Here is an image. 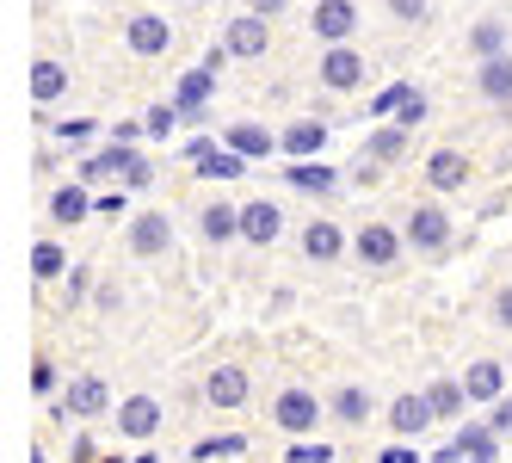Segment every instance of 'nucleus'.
Here are the masks:
<instances>
[{
    "label": "nucleus",
    "mask_w": 512,
    "mask_h": 463,
    "mask_svg": "<svg viewBox=\"0 0 512 463\" xmlns=\"http://www.w3.org/2000/svg\"><path fill=\"white\" fill-rule=\"evenodd\" d=\"M272 420L284 426V433H297V439H303V433H315V426L327 420V402L315 396V389H284V396L272 402Z\"/></svg>",
    "instance_id": "1"
},
{
    "label": "nucleus",
    "mask_w": 512,
    "mask_h": 463,
    "mask_svg": "<svg viewBox=\"0 0 512 463\" xmlns=\"http://www.w3.org/2000/svg\"><path fill=\"white\" fill-rule=\"evenodd\" d=\"M124 44H130V56H167L173 50V25L161 13H130L124 19Z\"/></svg>",
    "instance_id": "2"
},
{
    "label": "nucleus",
    "mask_w": 512,
    "mask_h": 463,
    "mask_svg": "<svg viewBox=\"0 0 512 463\" xmlns=\"http://www.w3.org/2000/svg\"><path fill=\"white\" fill-rule=\"evenodd\" d=\"M315 75H321V87H327V93H352V87L364 81V56H358L352 44H327V56H321Z\"/></svg>",
    "instance_id": "3"
},
{
    "label": "nucleus",
    "mask_w": 512,
    "mask_h": 463,
    "mask_svg": "<svg viewBox=\"0 0 512 463\" xmlns=\"http://www.w3.org/2000/svg\"><path fill=\"white\" fill-rule=\"evenodd\" d=\"M309 31H315L321 44H346L352 31H358V7H352V0H315Z\"/></svg>",
    "instance_id": "4"
},
{
    "label": "nucleus",
    "mask_w": 512,
    "mask_h": 463,
    "mask_svg": "<svg viewBox=\"0 0 512 463\" xmlns=\"http://www.w3.org/2000/svg\"><path fill=\"white\" fill-rule=\"evenodd\" d=\"M284 235V210L272 204V198H253V204H241V241H253V247H272Z\"/></svg>",
    "instance_id": "5"
},
{
    "label": "nucleus",
    "mask_w": 512,
    "mask_h": 463,
    "mask_svg": "<svg viewBox=\"0 0 512 463\" xmlns=\"http://www.w3.org/2000/svg\"><path fill=\"white\" fill-rule=\"evenodd\" d=\"M445 241H451V217H445L438 204L408 210V247H420V254H438Z\"/></svg>",
    "instance_id": "6"
},
{
    "label": "nucleus",
    "mask_w": 512,
    "mask_h": 463,
    "mask_svg": "<svg viewBox=\"0 0 512 463\" xmlns=\"http://www.w3.org/2000/svg\"><path fill=\"white\" fill-rule=\"evenodd\" d=\"M118 433L136 439V445H149V439L161 433V402H155V396H130V402L118 408Z\"/></svg>",
    "instance_id": "7"
},
{
    "label": "nucleus",
    "mask_w": 512,
    "mask_h": 463,
    "mask_svg": "<svg viewBox=\"0 0 512 463\" xmlns=\"http://www.w3.org/2000/svg\"><path fill=\"white\" fill-rule=\"evenodd\" d=\"M352 247H358L364 266H395V260H401V235H395L389 223H364Z\"/></svg>",
    "instance_id": "8"
},
{
    "label": "nucleus",
    "mask_w": 512,
    "mask_h": 463,
    "mask_svg": "<svg viewBox=\"0 0 512 463\" xmlns=\"http://www.w3.org/2000/svg\"><path fill=\"white\" fill-rule=\"evenodd\" d=\"M327 414H334L340 426H364V420H377V402H371L364 383H340L334 396H327Z\"/></svg>",
    "instance_id": "9"
},
{
    "label": "nucleus",
    "mask_w": 512,
    "mask_h": 463,
    "mask_svg": "<svg viewBox=\"0 0 512 463\" xmlns=\"http://www.w3.org/2000/svg\"><path fill=\"white\" fill-rule=\"evenodd\" d=\"M130 247H136L142 260H155V254H167V247H173V223L161 217V210H142V217L130 223Z\"/></svg>",
    "instance_id": "10"
},
{
    "label": "nucleus",
    "mask_w": 512,
    "mask_h": 463,
    "mask_svg": "<svg viewBox=\"0 0 512 463\" xmlns=\"http://www.w3.org/2000/svg\"><path fill=\"white\" fill-rule=\"evenodd\" d=\"M142 155L130 149V142H112V149H99L93 161H81V180L93 186V180H130V167H136Z\"/></svg>",
    "instance_id": "11"
},
{
    "label": "nucleus",
    "mask_w": 512,
    "mask_h": 463,
    "mask_svg": "<svg viewBox=\"0 0 512 463\" xmlns=\"http://www.w3.org/2000/svg\"><path fill=\"white\" fill-rule=\"evenodd\" d=\"M266 44H272L266 19H260V13H247V19H235V25H229V44H223V50H229V56H241V62H260V56H266Z\"/></svg>",
    "instance_id": "12"
},
{
    "label": "nucleus",
    "mask_w": 512,
    "mask_h": 463,
    "mask_svg": "<svg viewBox=\"0 0 512 463\" xmlns=\"http://www.w3.org/2000/svg\"><path fill=\"white\" fill-rule=\"evenodd\" d=\"M426 186H432V192H463V186H469V155H463V149H438V155L426 161Z\"/></svg>",
    "instance_id": "13"
},
{
    "label": "nucleus",
    "mask_w": 512,
    "mask_h": 463,
    "mask_svg": "<svg viewBox=\"0 0 512 463\" xmlns=\"http://www.w3.org/2000/svg\"><path fill=\"white\" fill-rule=\"evenodd\" d=\"M204 396H210V408H241L247 402V371L241 365H210Z\"/></svg>",
    "instance_id": "14"
},
{
    "label": "nucleus",
    "mask_w": 512,
    "mask_h": 463,
    "mask_svg": "<svg viewBox=\"0 0 512 463\" xmlns=\"http://www.w3.org/2000/svg\"><path fill=\"white\" fill-rule=\"evenodd\" d=\"M383 420H389L395 439H414V433H426V426H432V402L426 396H395Z\"/></svg>",
    "instance_id": "15"
},
{
    "label": "nucleus",
    "mask_w": 512,
    "mask_h": 463,
    "mask_svg": "<svg viewBox=\"0 0 512 463\" xmlns=\"http://www.w3.org/2000/svg\"><path fill=\"white\" fill-rule=\"evenodd\" d=\"M62 408L81 414V420H99L105 408H112V389H105L99 377H75V383H68V396H62Z\"/></svg>",
    "instance_id": "16"
},
{
    "label": "nucleus",
    "mask_w": 512,
    "mask_h": 463,
    "mask_svg": "<svg viewBox=\"0 0 512 463\" xmlns=\"http://www.w3.org/2000/svg\"><path fill=\"white\" fill-rule=\"evenodd\" d=\"M475 87H482V99L494 105H512V56H482V68H475Z\"/></svg>",
    "instance_id": "17"
},
{
    "label": "nucleus",
    "mask_w": 512,
    "mask_h": 463,
    "mask_svg": "<svg viewBox=\"0 0 512 463\" xmlns=\"http://www.w3.org/2000/svg\"><path fill=\"white\" fill-rule=\"evenodd\" d=\"M346 247H352V241H346L334 223H309V229H303V260H315V266H334Z\"/></svg>",
    "instance_id": "18"
},
{
    "label": "nucleus",
    "mask_w": 512,
    "mask_h": 463,
    "mask_svg": "<svg viewBox=\"0 0 512 463\" xmlns=\"http://www.w3.org/2000/svg\"><path fill=\"white\" fill-rule=\"evenodd\" d=\"M463 389H469V402H500L506 396V365L500 359H475L469 377H463Z\"/></svg>",
    "instance_id": "19"
},
{
    "label": "nucleus",
    "mask_w": 512,
    "mask_h": 463,
    "mask_svg": "<svg viewBox=\"0 0 512 463\" xmlns=\"http://www.w3.org/2000/svg\"><path fill=\"white\" fill-rule=\"evenodd\" d=\"M321 142H327V124H315V118H297L284 136H278V149L290 155V161H309V155H321Z\"/></svg>",
    "instance_id": "20"
},
{
    "label": "nucleus",
    "mask_w": 512,
    "mask_h": 463,
    "mask_svg": "<svg viewBox=\"0 0 512 463\" xmlns=\"http://www.w3.org/2000/svg\"><path fill=\"white\" fill-rule=\"evenodd\" d=\"M383 112H395V124L414 130V124L426 118V93H420V87H389V93L377 99V118H383Z\"/></svg>",
    "instance_id": "21"
},
{
    "label": "nucleus",
    "mask_w": 512,
    "mask_h": 463,
    "mask_svg": "<svg viewBox=\"0 0 512 463\" xmlns=\"http://www.w3.org/2000/svg\"><path fill=\"white\" fill-rule=\"evenodd\" d=\"M469 463H500V433L494 426H457V439H451Z\"/></svg>",
    "instance_id": "22"
},
{
    "label": "nucleus",
    "mask_w": 512,
    "mask_h": 463,
    "mask_svg": "<svg viewBox=\"0 0 512 463\" xmlns=\"http://www.w3.org/2000/svg\"><path fill=\"white\" fill-rule=\"evenodd\" d=\"M198 229H204V241H210V247H223V241H235V235H241V210H235V204H204Z\"/></svg>",
    "instance_id": "23"
},
{
    "label": "nucleus",
    "mask_w": 512,
    "mask_h": 463,
    "mask_svg": "<svg viewBox=\"0 0 512 463\" xmlns=\"http://www.w3.org/2000/svg\"><path fill=\"white\" fill-rule=\"evenodd\" d=\"M284 180L297 186V192H309V198H327L340 186V173L334 167H315V161H297V167H284Z\"/></svg>",
    "instance_id": "24"
},
{
    "label": "nucleus",
    "mask_w": 512,
    "mask_h": 463,
    "mask_svg": "<svg viewBox=\"0 0 512 463\" xmlns=\"http://www.w3.org/2000/svg\"><path fill=\"white\" fill-rule=\"evenodd\" d=\"M401 155H408V124H389V130H377L364 142V161H377V167H395Z\"/></svg>",
    "instance_id": "25"
},
{
    "label": "nucleus",
    "mask_w": 512,
    "mask_h": 463,
    "mask_svg": "<svg viewBox=\"0 0 512 463\" xmlns=\"http://www.w3.org/2000/svg\"><path fill=\"white\" fill-rule=\"evenodd\" d=\"M229 149H235V155H247V161H266V155L278 149V136H272V130H260V124H235V130H229Z\"/></svg>",
    "instance_id": "26"
},
{
    "label": "nucleus",
    "mask_w": 512,
    "mask_h": 463,
    "mask_svg": "<svg viewBox=\"0 0 512 463\" xmlns=\"http://www.w3.org/2000/svg\"><path fill=\"white\" fill-rule=\"evenodd\" d=\"M426 402H432V420H457L463 402H469V389H463L457 377H438V383L426 389Z\"/></svg>",
    "instance_id": "27"
},
{
    "label": "nucleus",
    "mask_w": 512,
    "mask_h": 463,
    "mask_svg": "<svg viewBox=\"0 0 512 463\" xmlns=\"http://www.w3.org/2000/svg\"><path fill=\"white\" fill-rule=\"evenodd\" d=\"M87 210H93V198H87V186H62L56 198H50V217L68 229V223H81L87 217Z\"/></svg>",
    "instance_id": "28"
},
{
    "label": "nucleus",
    "mask_w": 512,
    "mask_h": 463,
    "mask_svg": "<svg viewBox=\"0 0 512 463\" xmlns=\"http://www.w3.org/2000/svg\"><path fill=\"white\" fill-rule=\"evenodd\" d=\"M62 87H68V75H62V68H56L50 56H38V62H31V99H38V105H50Z\"/></svg>",
    "instance_id": "29"
},
{
    "label": "nucleus",
    "mask_w": 512,
    "mask_h": 463,
    "mask_svg": "<svg viewBox=\"0 0 512 463\" xmlns=\"http://www.w3.org/2000/svg\"><path fill=\"white\" fill-rule=\"evenodd\" d=\"M62 247L56 241H31V278H38V284H50V278H62Z\"/></svg>",
    "instance_id": "30"
},
{
    "label": "nucleus",
    "mask_w": 512,
    "mask_h": 463,
    "mask_svg": "<svg viewBox=\"0 0 512 463\" xmlns=\"http://www.w3.org/2000/svg\"><path fill=\"white\" fill-rule=\"evenodd\" d=\"M198 173H204V180H241V173H247V155H235V149H216L210 161H198Z\"/></svg>",
    "instance_id": "31"
},
{
    "label": "nucleus",
    "mask_w": 512,
    "mask_h": 463,
    "mask_svg": "<svg viewBox=\"0 0 512 463\" xmlns=\"http://www.w3.org/2000/svg\"><path fill=\"white\" fill-rule=\"evenodd\" d=\"M179 118H186V112H179V105H155V112H149V118H142V130H149L155 142H167V136L179 130Z\"/></svg>",
    "instance_id": "32"
},
{
    "label": "nucleus",
    "mask_w": 512,
    "mask_h": 463,
    "mask_svg": "<svg viewBox=\"0 0 512 463\" xmlns=\"http://www.w3.org/2000/svg\"><path fill=\"white\" fill-rule=\"evenodd\" d=\"M235 451H247V439H241V433H223V439H204V445L192 451V463H210V457H235Z\"/></svg>",
    "instance_id": "33"
},
{
    "label": "nucleus",
    "mask_w": 512,
    "mask_h": 463,
    "mask_svg": "<svg viewBox=\"0 0 512 463\" xmlns=\"http://www.w3.org/2000/svg\"><path fill=\"white\" fill-rule=\"evenodd\" d=\"M469 44H475V56H500V25H494V19H482Z\"/></svg>",
    "instance_id": "34"
},
{
    "label": "nucleus",
    "mask_w": 512,
    "mask_h": 463,
    "mask_svg": "<svg viewBox=\"0 0 512 463\" xmlns=\"http://www.w3.org/2000/svg\"><path fill=\"white\" fill-rule=\"evenodd\" d=\"M389 7V19H401V25H414L420 13H426V0H383Z\"/></svg>",
    "instance_id": "35"
},
{
    "label": "nucleus",
    "mask_w": 512,
    "mask_h": 463,
    "mask_svg": "<svg viewBox=\"0 0 512 463\" xmlns=\"http://www.w3.org/2000/svg\"><path fill=\"white\" fill-rule=\"evenodd\" d=\"M284 463H334V451H327V445H290Z\"/></svg>",
    "instance_id": "36"
},
{
    "label": "nucleus",
    "mask_w": 512,
    "mask_h": 463,
    "mask_svg": "<svg viewBox=\"0 0 512 463\" xmlns=\"http://www.w3.org/2000/svg\"><path fill=\"white\" fill-rule=\"evenodd\" d=\"M31 389H38V396H50V389H56V365H50V359L31 365Z\"/></svg>",
    "instance_id": "37"
},
{
    "label": "nucleus",
    "mask_w": 512,
    "mask_h": 463,
    "mask_svg": "<svg viewBox=\"0 0 512 463\" xmlns=\"http://www.w3.org/2000/svg\"><path fill=\"white\" fill-rule=\"evenodd\" d=\"M494 414H488V426H494V433H512V396H500V402H488Z\"/></svg>",
    "instance_id": "38"
},
{
    "label": "nucleus",
    "mask_w": 512,
    "mask_h": 463,
    "mask_svg": "<svg viewBox=\"0 0 512 463\" xmlns=\"http://www.w3.org/2000/svg\"><path fill=\"white\" fill-rule=\"evenodd\" d=\"M494 322H500V328H506V334H512V284H506V291H500V297H494Z\"/></svg>",
    "instance_id": "39"
},
{
    "label": "nucleus",
    "mask_w": 512,
    "mask_h": 463,
    "mask_svg": "<svg viewBox=\"0 0 512 463\" xmlns=\"http://www.w3.org/2000/svg\"><path fill=\"white\" fill-rule=\"evenodd\" d=\"M124 186H130V192H142V186H155V167H149V161H136V167H130V180H124Z\"/></svg>",
    "instance_id": "40"
},
{
    "label": "nucleus",
    "mask_w": 512,
    "mask_h": 463,
    "mask_svg": "<svg viewBox=\"0 0 512 463\" xmlns=\"http://www.w3.org/2000/svg\"><path fill=\"white\" fill-rule=\"evenodd\" d=\"M93 210H99V217H124V192H105V198H93Z\"/></svg>",
    "instance_id": "41"
},
{
    "label": "nucleus",
    "mask_w": 512,
    "mask_h": 463,
    "mask_svg": "<svg viewBox=\"0 0 512 463\" xmlns=\"http://www.w3.org/2000/svg\"><path fill=\"white\" fill-rule=\"evenodd\" d=\"M210 155H216L210 136H192V142H186V161H210Z\"/></svg>",
    "instance_id": "42"
},
{
    "label": "nucleus",
    "mask_w": 512,
    "mask_h": 463,
    "mask_svg": "<svg viewBox=\"0 0 512 463\" xmlns=\"http://www.w3.org/2000/svg\"><path fill=\"white\" fill-rule=\"evenodd\" d=\"M377 463H426V457H414V445H389Z\"/></svg>",
    "instance_id": "43"
},
{
    "label": "nucleus",
    "mask_w": 512,
    "mask_h": 463,
    "mask_svg": "<svg viewBox=\"0 0 512 463\" xmlns=\"http://www.w3.org/2000/svg\"><path fill=\"white\" fill-rule=\"evenodd\" d=\"M426 463H469V457H463V451H457V445H445V451H432V457H426Z\"/></svg>",
    "instance_id": "44"
},
{
    "label": "nucleus",
    "mask_w": 512,
    "mask_h": 463,
    "mask_svg": "<svg viewBox=\"0 0 512 463\" xmlns=\"http://www.w3.org/2000/svg\"><path fill=\"white\" fill-rule=\"evenodd\" d=\"M253 13H260V19H278V13H284V0H253Z\"/></svg>",
    "instance_id": "45"
},
{
    "label": "nucleus",
    "mask_w": 512,
    "mask_h": 463,
    "mask_svg": "<svg viewBox=\"0 0 512 463\" xmlns=\"http://www.w3.org/2000/svg\"><path fill=\"white\" fill-rule=\"evenodd\" d=\"M112 463H155V451H136V457H112Z\"/></svg>",
    "instance_id": "46"
},
{
    "label": "nucleus",
    "mask_w": 512,
    "mask_h": 463,
    "mask_svg": "<svg viewBox=\"0 0 512 463\" xmlns=\"http://www.w3.org/2000/svg\"><path fill=\"white\" fill-rule=\"evenodd\" d=\"M31 463H44V451H31Z\"/></svg>",
    "instance_id": "47"
}]
</instances>
